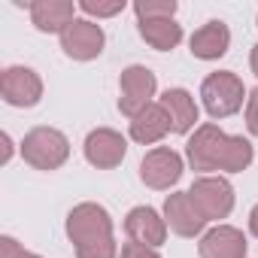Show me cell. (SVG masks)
<instances>
[{
  "mask_svg": "<svg viewBox=\"0 0 258 258\" xmlns=\"http://www.w3.org/2000/svg\"><path fill=\"white\" fill-rule=\"evenodd\" d=\"M201 97H204V106L213 118H225V115H234L240 106H243V82L222 70V73H210L201 85Z\"/></svg>",
  "mask_w": 258,
  "mask_h": 258,
  "instance_id": "4",
  "label": "cell"
},
{
  "mask_svg": "<svg viewBox=\"0 0 258 258\" xmlns=\"http://www.w3.org/2000/svg\"><path fill=\"white\" fill-rule=\"evenodd\" d=\"M152 94H155V73L149 67H127L121 73V97H118V109L124 115H137L143 112L149 103H152Z\"/></svg>",
  "mask_w": 258,
  "mask_h": 258,
  "instance_id": "6",
  "label": "cell"
},
{
  "mask_svg": "<svg viewBox=\"0 0 258 258\" xmlns=\"http://www.w3.org/2000/svg\"><path fill=\"white\" fill-rule=\"evenodd\" d=\"M22 155L31 167L37 170H55L67 161L70 155V143L61 131L55 127H34L22 143Z\"/></svg>",
  "mask_w": 258,
  "mask_h": 258,
  "instance_id": "3",
  "label": "cell"
},
{
  "mask_svg": "<svg viewBox=\"0 0 258 258\" xmlns=\"http://www.w3.org/2000/svg\"><path fill=\"white\" fill-rule=\"evenodd\" d=\"M31 19L40 31L55 34V31H67V25H73V4L70 0H37L31 4Z\"/></svg>",
  "mask_w": 258,
  "mask_h": 258,
  "instance_id": "15",
  "label": "cell"
},
{
  "mask_svg": "<svg viewBox=\"0 0 258 258\" xmlns=\"http://www.w3.org/2000/svg\"><path fill=\"white\" fill-rule=\"evenodd\" d=\"M249 228H252V234L258 237V204L252 207V213H249Z\"/></svg>",
  "mask_w": 258,
  "mask_h": 258,
  "instance_id": "24",
  "label": "cell"
},
{
  "mask_svg": "<svg viewBox=\"0 0 258 258\" xmlns=\"http://www.w3.org/2000/svg\"><path fill=\"white\" fill-rule=\"evenodd\" d=\"M246 255V237L237 228L219 225L201 240V258H243Z\"/></svg>",
  "mask_w": 258,
  "mask_h": 258,
  "instance_id": "14",
  "label": "cell"
},
{
  "mask_svg": "<svg viewBox=\"0 0 258 258\" xmlns=\"http://www.w3.org/2000/svg\"><path fill=\"white\" fill-rule=\"evenodd\" d=\"M188 164L195 170H231L240 173L252 164V146L243 137H228L216 124H201L188 140Z\"/></svg>",
  "mask_w": 258,
  "mask_h": 258,
  "instance_id": "1",
  "label": "cell"
},
{
  "mask_svg": "<svg viewBox=\"0 0 258 258\" xmlns=\"http://www.w3.org/2000/svg\"><path fill=\"white\" fill-rule=\"evenodd\" d=\"M164 216H167V225H170L179 237H195V234H201L204 225H207V219H204V216L198 213V207L191 204L188 191L170 195L167 204H164Z\"/></svg>",
  "mask_w": 258,
  "mask_h": 258,
  "instance_id": "12",
  "label": "cell"
},
{
  "mask_svg": "<svg viewBox=\"0 0 258 258\" xmlns=\"http://www.w3.org/2000/svg\"><path fill=\"white\" fill-rule=\"evenodd\" d=\"M252 73L258 76V46H252Z\"/></svg>",
  "mask_w": 258,
  "mask_h": 258,
  "instance_id": "25",
  "label": "cell"
},
{
  "mask_svg": "<svg viewBox=\"0 0 258 258\" xmlns=\"http://www.w3.org/2000/svg\"><path fill=\"white\" fill-rule=\"evenodd\" d=\"M67 234L79 258H115L112 222L100 204H79L67 216Z\"/></svg>",
  "mask_w": 258,
  "mask_h": 258,
  "instance_id": "2",
  "label": "cell"
},
{
  "mask_svg": "<svg viewBox=\"0 0 258 258\" xmlns=\"http://www.w3.org/2000/svg\"><path fill=\"white\" fill-rule=\"evenodd\" d=\"M246 124H249V131L258 137V88L249 94V103H246Z\"/></svg>",
  "mask_w": 258,
  "mask_h": 258,
  "instance_id": "22",
  "label": "cell"
},
{
  "mask_svg": "<svg viewBox=\"0 0 258 258\" xmlns=\"http://www.w3.org/2000/svg\"><path fill=\"white\" fill-rule=\"evenodd\" d=\"M228 43H231L228 25L225 22H207L191 37V55L204 58V61H213V58H222L228 52Z\"/></svg>",
  "mask_w": 258,
  "mask_h": 258,
  "instance_id": "16",
  "label": "cell"
},
{
  "mask_svg": "<svg viewBox=\"0 0 258 258\" xmlns=\"http://www.w3.org/2000/svg\"><path fill=\"white\" fill-rule=\"evenodd\" d=\"M79 7H82V13L97 16V19H106V16H115V13H121V10H124L121 0H115V4H100V0H82Z\"/></svg>",
  "mask_w": 258,
  "mask_h": 258,
  "instance_id": "20",
  "label": "cell"
},
{
  "mask_svg": "<svg viewBox=\"0 0 258 258\" xmlns=\"http://www.w3.org/2000/svg\"><path fill=\"white\" fill-rule=\"evenodd\" d=\"M121 258H158V252L152 246H143V243H124L121 246Z\"/></svg>",
  "mask_w": 258,
  "mask_h": 258,
  "instance_id": "21",
  "label": "cell"
},
{
  "mask_svg": "<svg viewBox=\"0 0 258 258\" xmlns=\"http://www.w3.org/2000/svg\"><path fill=\"white\" fill-rule=\"evenodd\" d=\"M182 176V158L173 149H152L140 164V179L149 188H170Z\"/></svg>",
  "mask_w": 258,
  "mask_h": 258,
  "instance_id": "8",
  "label": "cell"
},
{
  "mask_svg": "<svg viewBox=\"0 0 258 258\" xmlns=\"http://www.w3.org/2000/svg\"><path fill=\"white\" fill-rule=\"evenodd\" d=\"M140 34H143V40H146L149 46H155V49H161V52L173 49V46L182 40V28H179L173 19H143V22H140Z\"/></svg>",
  "mask_w": 258,
  "mask_h": 258,
  "instance_id": "18",
  "label": "cell"
},
{
  "mask_svg": "<svg viewBox=\"0 0 258 258\" xmlns=\"http://www.w3.org/2000/svg\"><path fill=\"white\" fill-rule=\"evenodd\" d=\"M137 19H173L176 16V0H140L134 7Z\"/></svg>",
  "mask_w": 258,
  "mask_h": 258,
  "instance_id": "19",
  "label": "cell"
},
{
  "mask_svg": "<svg viewBox=\"0 0 258 258\" xmlns=\"http://www.w3.org/2000/svg\"><path fill=\"white\" fill-rule=\"evenodd\" d=\"M161 106L167 109L176 134H185L188 127L198 121V106H195V100H191V94L185 88H167L164 97H161Z\"/></svg>",
  "mask_w": 258,
  "mask_h": 258,
  "instance_id": "17",
  "label": "cell"
},
{
  "mask_svg": "<svg viewBox=\"0 0 258 258\" xmlns=\"http://www.w3.org/2000/svg\"><path fill=\"white\" fill-rule=\"evenodd\" d=\"M61 49L76 58V61H91L100 55L103 49V31L94 22H82L76 19L73 25H67V31L61 34Z\"/></svg>",
  "mask_w": 258,
  "mask_h": 258,
  "instance_id": "9",
  "label": "cell"
},
{
  "mask_svg": "<svg viewBox=\"0 0 258 258\" xmlns=\"http://www.w3.org/2000/svg\"><path fill=\"white\" fill-rule=\"evenodd\" d=\"M124 152H127L124 137L115 134V131H109V127H97V131H91L88 140H85V158L94 167H103V170L121 164Z\"/></svg>",
  "mask_w": 258,
  "mask_h": 258,
  "instance_id": "10",
  "label": "cell"
},
{
  "mask_svg": "<svg viewBox=\"0 0 258 258\" xmlns=\"http://www.w3.org/2000/svg\"><path fill=\"white\" fill-rule=\"evenodd\" d=\"M167 131H173V121H170V115H167V109L161 103H149L143 112H137L131 118V137L137 143H143V146L158 143Z\"/></svg>",
  "mask_w": 258,
  "mask_h": 258,
  "instance_id": "13",
  "label": "cell"
},
{
  "mask_svg": "<svg viewBox=\"0 0 258 258\" xmlns=\"http://www.w3.org/2000/svg\"><path fill=\"white\" fill-rule=\"evenodd\" d=\"M124 231L134 243H143V246H152V249L161 246L164 237H167V225L152 207H134L124 219Z\"/></svg>",
  "mask_w": 258,
  "mask_h": 258,
  "instance_id": "11",
  "label": "cell"
},
{
  "mask_svg": "<svg viewBox=\"0 0 258 258\" xmlns=\"http://www.w3.org/2000/svg\"><path fill=\"white\" fill-rule=\"evenodd\" d=\"M188 198H191V204L198 207V213L204 219H225L234 207V188L219 176L198 179L188 188Z\"/></svg>",
  "mask_w": 258,
  "mask_h": 258,
  "instance_id": "5",
  "label": "cell"
},
{
  "mask_svg": "<svg viewBox=\"0 0 258 258\" xmlns=\"http://www.w3.org/2000/svg\"><path fill=\"white\" fill-rule=\"evenodd\" d=\"M0 94L13 106H34L43 97V82L31 67H7L0 76Z\"/></svg>",
  "mask_w": 258,
  "mask_h": 258,
  "instance_id": "7",
  "label": "cell"
},
{
  "mask_svg": "<svg viewBox=\"0 0 258 258\" xmlns=\"http://www.w3.org/2000/svg\"><path fill=\"white\" fill-rule=\"evenodd\" d=\"M25 249H19V243L13 237H4L0 240V258H22Z\"/></svg>",
  "mask_w": 258,
  "mask_h": 258,
  "instance_id": "23",
  "label": "cell"
},
{
  "mask_svg": "<svg viewBox=\"0 0 258 258\" xmlns=\"http://www.w3.org/2000/svg\"><path fill=\"white\" fill-rule=\"evenodd\" d=\"M22 258H40V255H34V252H22Z\"/></svg>",
  "mask_w": 258,
  "mask_h": 258,
  "instance_id": "26",
  "label": "cell"
}]
</instances>
